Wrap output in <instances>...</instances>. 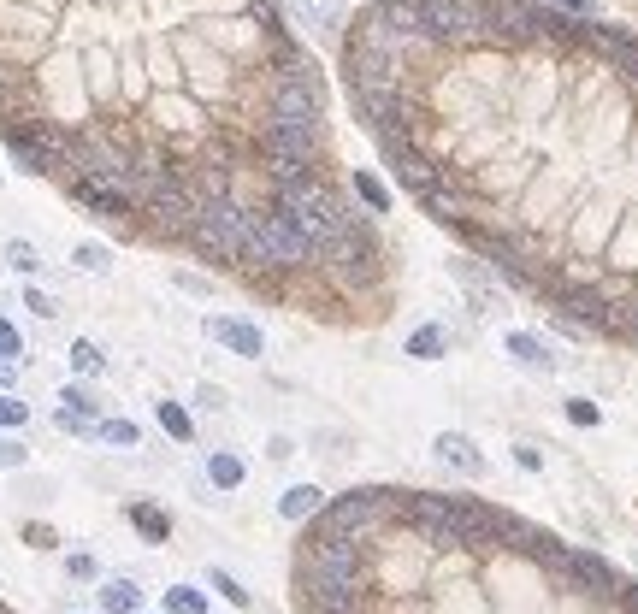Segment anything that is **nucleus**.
Segmentation results:
<instances>
[{"mask_svg": "<svg viewBox=\"0 0 638 614\" xmlns=\"http://www.w3.org/2000/svg\"><path fill=\"white\" fill-rule=\"evenodd\" d=\"M24 307H30L36 319H60V302H54L42 284H24Z\"/></svg>", "mask_w": 638, "mask_h": 614, "instance_id": "obj_28", "label": "nucleus"}, {"mask_svg": "<svg viewBox=\"0 0 638 614\" xmlns=\"http://www.w3.org/2000/svg\"><path fill=\"white\" fill-rule=\"evenodd\" d=\"M54 426H60V431H71V437H89V431H95V420H83V414H71V408H60V414H54Z\"/></svg>", "mask_w": 638, "mask_h": 614, "instance_id": "obj_33", "label": "nucleus"}, {"mask_svg": "<svg viewBox=\"0 0 638 614\" xmlns=\"http://www.w3.org/2000/svg\"><path fill=\"white\" fill-rule=\"evenodd\" d=\"M207 585H213V591H219L225 603H237V609H249V591H243V585H237V579H231L225 567H207Z\"/></svg>", "mask_w": 638, "mask_h": 614, "instance_id": "obj_27", "label": "nucleus"}, {"mask_svg": "<svg viewBox=\"0 0 638 614\" xmlns=\"http://www.w3.org/2000/svg\"><path fill=\"white\" fill-rule=\"evenodd\" d=\"M195 402H201L207 414H219V408H225V390H219V384H201V390H195Z\"/></svg>", "mask_w": 638, "mask_h": 614, "instance_id": "obj_35", "label": "nucleus"}, {"mask_svg": "<svg viewBox=\"0 0 638 614\" xmlns=\"http://www.w3.org/2000/svg\"><path fill=\"white\" fill-rule=\"evenodd\" d=\"M60 408L83 414V420H101V396H95L89 384H60Z\"/></svg>", "mask_w": 638, "mask_h": 614, "instance_id": "obj_23", "label": "nucleus"}, {"mask_svg": "<svg viewBox=\"0 0 638 614\" xmlns=\"http://www.w3.org/2000/svg\"><path fill=\"white\" fill-rule=\"evenodd\" d=\"M432 455L444 461L449 473H461V479H485V467H491L467 431H438V437H432Z\"/></svg>", "mask_w": 638, "mask_h": 614, "instance_id": "obj_11", "label": "nucleus"}, {"mask_svg": "<svg viewBox=\"0 0 638 614\" xmlns=\"http://www.w3.org/2000/svg\"><path fill=\"white\" fill-rule=\"evenodd\" d=\"M349 189H355V201L367 207V219H384V213H390V184H384L373 166H355V172H349Z\"/></svg>", "mask_w": 638, "mask_h": 614, "instance_id": "obj_17", "label": "nucleus"}, {"mask_svg": "<svg viewBox=\"0 0 638 614\" xmlns=\"http://www.w3.org/2000/svg\"><path fill=\"white\" fill-rule=\"evenodd\" d=\"M201 331H207L225 355H237V361H260V355H266V331H260L255 319H243V313H207Z\"/></svg>", "mask_w": 638, "mask_h": 614, "instance_id": "obj_8", "label": "nucleus"}, {"mask_svg": "<svg viewBox=\"0 0 638 614\" xmlns=\"http://www.w3.org/2000/svg\"><path fill=\"white\" fill-rule=\"evenodd\" d=\"M65 573H71V579H101L95 555H83V550H71V555H65Z\"/></svg>", "mask_w": 638, "mask_h": 614, "instance_id": "obj_32", "label": "nucleus"}, {"mask_svg": "<svg viewBox=\"0 0 638 614\" xmlns=\"http://www.w3.org/2000/svg\"><path fill=\"white\" fill-rule=\"evenodd\" d=\"M154 420H160V431H166V437L195 443V420H190V408H184V402H172V396H166V402H154Z\"/></svg>", "mask_w": 638, "mask_h": 614, "instance_id": "obj_20", "label": "nucleus"}, {"mask_svg": "<svg viewBox=\"0 0 638 614\" xmlns=\"http://www.w3.org/2000/svg\"><path fill=\"white\" fill-rule=\"evenodd\" d=\"M568 420H574V426H603V408H597V402H585V396H568Z\"/></svg>", "mask_w": 638, "mask_h": 614, "instance_id": "obj_30", "label": "nucleus"}, {"mask_svg": "<svg viewBox=\"0 0 638 614\" xmlns=\"http://www.w3.org/2000/svg\"><path fill=\"white\" fill-rule=\"evenodd\" d=\"M278 514H284L290 526H308V520L325 514V491H319V485H290V491L278 496Z\"/></svg>", "mask_w": 638, "mask_h": 614, "instance_id": "obj_16", "label": "nucleus"}, {"mask_svg": "<svg viewBox=\"0 0 638 614\" xmlns=\"http://www.w3.org/2000/svg\"><path fill=\"white\" fill-rule=\"evenodd\" d=\"M414 520L426 526L432 544H485L497 532V520L473 502V496H420Z\"/></svg>", "mask_w": 638, "mask_h": 614, "instance_id": "obj_5", "label": "nucleus"}, {"mask_svg": "<svg viewBox=\"0 0 638 614\" xmlns=\"http://www.w3.org/2000/svg\"><path fill=\"white\" fill-rule=\"evenodd\" d=\"M249 266H266V272H314L319 266L314 243L296 231V219L278 201L249 207Z\"/></svg>", "mask_w": 638, "mask_h": 614, "instance_id": "obj_2", "label": "nucleus"}, {"mask_svg": "<svg viewBox=\"0 0 638 614\" xmlns=\"http://www.w3.org/2000/svg\"><path fill=\"white\" fill-rule=\"evenodd\" d=\"M65 361H71L77 378H101V372H107V349H101V343H89V337H77V343L65 349Z\"/></svg>", "mask_w": 638, "mask_h": 614, "instance_id": "obj_21", "label": "nucleus"}, {"mask_svg": "<svg viewBox=\"0 0 638 614\" xmlns=\"http://www.w3.org/2000/svg\"><path fill=\"white\" fill-rule=\"evenodd\" d=\"M384 520H390V491H349L337 502H325L319 514V538H373Z\"/></svg>", "mask_w": 638, "mask_h": 614, "instance_id": "obj_6", "label": "nucleus"}, {"mask_svg": "<svg viewBox=\"0 0 638 614\" xmlns=\"http://www.w3.org/2000/svg\"><path fill=\"white\" fill-rule=\"evenodd\" d=\"M201 479H207V491H243V479H249V461H243L237 449H207V461H201Z\"/></svg>", "mask_w": 638, "mask_h": 614, "instance_id": "obj_14", "label": "nucleus"}, {"mask_svg": "<svg viewBox=\"0 0 638 614\" xmlns=\"http://www.w3.org/2000/svg\"><path fill=\"white\" fill-rule=\"evenodd\" d=\"M384 160H390L396 189H408L414 201H426V195H438V189H444V172L432 166V154H426V148H414L408 136H384Z\"/></svg>", "mask_w": 638, "mask_h": 614, "instance_id": "obj_7", "label": "nucleus"}, {"mask_svg": "<svg viewBox=\"0 0 638 614\" xmlns=\"http://www.w3.org/2000/svg\"><path fill=\"white\" fill-rule=\"evenodd\" d=\"M0 355H12V361H24V331H18L12 319H0Z\"/></svg>", "mask_w": 638, "mask_h": 614, "instance_id": "obj_31", "label": "nucleus"}, {"mask_svg": "<svg viewBox=\"0 0 638 614\" xmlns=\"http://www.w3.org/2000/svg\"><path fill=\"white\" fill-rule=\"evenodd\" d=\"M24 538H30L36 550H48V544H54V532H48V526H24Z\"/></svg>", "mask_w": 638, "mask_h": 614, "instance_id": "obj_38", "label": "nucleus"}, {"mask_svg": "<svg viewBox=\"0 0 638 614\" xmlns=\"http://www.w3.org/2000/svg\"><path fill=\"white\" fill-rule=\"evenodd\" d=\"M125 514H130V526H136L148 544H166V538H172V520H166V508H154V502H130Z\"/></svg>", "mask_w": 638, "mask_h": 614, "instance_id": "obj_18", "label": "nucleus"}, {"mask_svg": "<svg viewBox=\"0 0 638 614\" xmlns=\"http://www.w3.org/2000/svg\"><path fill=\"white\" fill-rule=\"evenodd\" d=\"M95 609H101V614H142V585H136L130 573H113V579H101V591H95Z\"/></svg>", "mask_w": 638, "mask_h": 614, "instance_id": "obj_15", "label": "nucleus"}, {"mask_svg": "<svg viewBox=\"0 0 638 614\" xmlns=\"http://www.w3.org/2000/svg\"><path fill=\"white\" fill-rule=\"evenodd\" d=\"M172 284H178L184 296H213V284H207L201 272H172Z\"/></svg>", "mask_w": 638, "mask_h": 614, "instance_id": "obj_34", "label": "nucleus"}, {"mask_svg": "<svg viewBox=\"0 0 638 614\" xmlns=\"http://www.w3.org/2000/svg\"><path fill=\"white\" fill-rule=\"evenodd\" d=\"M18 367H24V361H12V355H0V390H18Z\"/></svg>", "mask_w": 638, "mask_h": 614, "instance_id": "obj_37", "label": "nucleus"}, {"mask_svg": "<svg viewBox=\"0 0 638 614\" xmlns=\"http://www.w3.org/2000/svg\"><path fill=\"white\" fill-rule=\"evenodd\" d=\"M302 579L314 591V603L325 609H355V591H361V550L355 538H319L308 544V561H302Z\"/></svg>", "mask_w": 638, "mask_h": 614, "instance_id": "obj_4", "label": "nucleus"}, {"mask_svg": "<svg viewBox=\"0 0 638 614\" xmlns=\"http://www.w3.org/2000/svg\"><path fill=\"white\" fill-rule=\"evenodd\" d=\"M65 195H71L77 207H89L95 219H130V213H136V195L101 184V178H65Z\"/></svg>", "mask_w": 638, "mask_h": 614, "instance_id": "obj_9", "label": "nucleus"}, {"mask_svg": "<svg viewBox=\"0 0 638 614\" xmlns=\"http://www.w3.org/2000/svg\"><path fill=\"white\" fill-rule=\"evenodd\" d=\"M6 266H12L18 278H36V272H42V254H36V243L12 237V243H6Z\"/></svg>", "mask_w": 638, "mask_h": 614, "instance_id": "obj_24", "label": "nucleus"}, {"mask_svg": "<svg viewBox=\"0 0 638 614\" xmlns=\"http://www.w3.org/2000/svg\"><path fill=\"white\" fill-rule=\"evenodd\" d=\"M514 461H520V467H526V473H544V455H538V449H532V443H514Z\"/></svg>", "mask_w": 638, "mask_h": 614, "instance_id": "obj_36", "label": "nucleus"}, {"mask_svg": "<svg viewBox=\"0 0 638 614\" xmlns=\"http://www.w3.org/2000/svg\"><path fill=\"white\" fill-rule=\"evenodd\" d=\"M71 266L89 272V278H107V272H113V248L107 243H77L71 248Z\"/></svg>", "mask_w": 638, "mask_h": 614, "instance_id": "obj_22", "label": "nucleus"}, {"mask_svg": "<svg viewBox=\"0 0 638 614\" xmlns=\"http://www.w3.org/2000/svg\"><path fill=\"white\" fill-rule=\"evenodd\" d=\"M166 614H207V591H195V585H172V591H166Z\"/></svg>", "mask_w": 638, "mask_h": 614, "instance_id": "obj_25", "label": "nucleus"}, {"mask_svg": "<svg viewBox=\"0 0 638 614\" xmlns=\"http://www.w3.org/2000/svg\"><path fill=\"white\" fill-rule=\"evenodd\" d=\"M184 237H190L201 254H213V260L249 266V201H237V195H207V201H195Z\"/></svg>", "mask_w": 638, "mask_h": 614, "instance_id": "obj_3", "label": "nucleus"}, {"mask_svg": "<svg viewBox=\"0 0 638 614\" xmlns=\"http://www.w3.org/2000/svg\"><path fill=\"white\" fill-rule=\"evenodd\" d=\"M30 426V402H18V390H0V431Z\"/></svg>", "mask_w": 638, "mask_h": 614, "instance_id": "obj_26", "label": "nucleus"}, {"mask_svg": "<svg viewBox=\"0 0 638 614\" xmlns=\"http://www.w3.org/2000/svg\"><path fill=\"white\" fill-rule=\"evenodd\" d=\"M272 201H278V207L296 219V231L314 243L319 260H325V248L337 243V237H343L355 219H361V213H355V207H349V201H343V195H337L331 184H325L319 172L296 178V184H272Z\"/></svg>", "mask_w": 638, "mask_h": 614, "instance_id": "obj_1", "label": "nucleus"}, {"mask_svg": "<svg viewBox=\"0 0 638 614\" xmlns=\"http://www.w3.org/2000/svg\"><path fill=\"white\" fill-rule=\"evenodd\" d=\"M503 355H509L520 372H532V378H556V367H562V361H556V349H550L538 331H520V325L503 331Z\"/></svg>", "mask_w": 638, "mask_h": 614, "instance_id": "obj_10", "label": "nucleus"}, {"mask_svg": "<svg viewBox=\"0 0 638 614\" xmlns=\"http://www.w3.org/2000/svg\"><path fill=\"white\" fill-rule=\"evenodd\" d=\"M402 355H408V361H420V367L444 361V355H449V325H444V319H426V325H414V331L402 337Z\"/></svg>", "mask_w": 638, "mask_h": 614, "instance_id": "obj_13", "label": "nucleus"}, {"mask_svg": "<svg viewBox=\"0 0 638 614\" xmlns=\"http://www.w3.org/2000/svg\"><path fill=\"white\" fill-rule=\"evenodd\" d=\"M449 278L467 290V307H473V313H497V284H491V272H485L479 260H449Z\"/></svg>", "mask_w": 638, "mask_h": 614, "instance_id": "obj_12", "label": "nucleus"}, {"mask_svg": "<svg viewBox=\"0 0 638 614\" xmlns=\"http://www.w3.org/2000/svg\"><path fill=\"white\" fill-rule=\"evenodd\" d=\"M0 467H6V473H18V467H30V449H24V443H18L12 431H0Z\"/></svg>", "mask_w": 638, "mask_h": 614, "instance_id": "obj_29", "label": "nucleus"}, {"mask_svg": "<svg viewBox=\"0 0 638 614\" xmlns=\"http://www.w3.org/2000/svg\"><path fill=\"white\" fill-rule=\"evenodd\" d=\"M89 437H95V443H107V449H136V443H142V426H136V420H113V414H101Z\"/></svg>", "mask_w": 638, "mask_h": 614, "instance_id": "obj_19", "label": "nucleus"}]
</instances>
